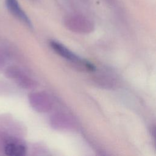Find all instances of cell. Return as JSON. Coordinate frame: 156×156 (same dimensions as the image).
I'll return each instance as SVG.
<instances>
[{
  "mask_svg": "<svg viewBox=\"0 0 156 156\" xmlns=\"http://www.w3.org/2000/svg\"><path fill=\"white\" fill-rule=\"evenodd\" d=\"M4 149V152L9 156H22L26 152V146L20 141L7 140Z\"/></svg>",
  "mask_w": 156,
  "mask_h": 156,
  "instance_id": "obj_7",
  "label": "cell"
},
{
  "mask_svg": "<svg viewBox=\"0 0 156 156\" xmlns=\"http://www.w3.org/2000/svg\"><path fill=\"white\" fill-rule=\"evenodd\" d=\"M9 74L16 80L19 85L24 88L32 89L37 86V83L34 80L25 75L19 69H12L9 71Z\"/></svg>",
  "mask_w": 156,
  "mask_h": 156,
  "instance_id": "obj_5",
  "label": "cell"
},
{
  "mask_svg": "<svg viewBox=\"0 0 156 156\" xmlns=\"http://www.w3.org/2000/svg\"><path fill=\"white\" fill-rule=\"evenodd\" d=\"M6 4L10 12L16 18L23 21L27 26L32 27V25L30 19L25 12L21 9L17 0H5Z\"/></svg>",
  "mask_w": 156,
  "mask_h": 156,
  "instance_id": "obj_6",
  "label": "cell"
},
{
  "mask_svg": "<svg viewBox=\"0 0 156 156\" xmlns=\"http://www.w3.org/2000/svg\"><path fill=\"white\" fill-rule=\"evenodd\" d=\"M50 125L54 129L62 132L73 131L77 128L74 119L64 113H56L52 115L50 118Z\"/></svg>",
  "mask_w": 156,
  "mask_h": 156,
  "instance_id": "obj_4",
  "label": "cell"
},
{
  "mask_svg": "<svg viewBox=\"0 0 156 156\" xmlns=\"http://www.w3.org/2000/svg\"><path fill=\"white\" fill-rule=\"evenodd\" d=\"M65 25L69 30L79 34H89L94 30L93 23L80 16H68L65 20Z\"/></svg>",
  "mask_w": 156,
  "mask_h": 156,
  "instance_id": "obj_3",
  "label": "cell"
},
{
  "mask_svg": "<svg viewBox=\"0 0 156 156\" xmlns=\"http://www.w3.org/2000/svg\"><path fill=\"white\" fill-rule=\"evenodd\" d=\"M96 82L101 87L105 88H112L114 86V81L111 77L108 76L97 77Z\"/></svg>",
  "mask_w": 156,
  "mask_h": 156,
  "instance_id": "obj_8",
  "label": "cell"
},
{
  "mask_svg": "<svg viewBox=\"0 0 156 156\" xmlns=\"http://www.w3.org/2000/svg\"><path fill=\"white\" fill-rule=\"evenodd\" d=\"M49 44L51 48L57 54L65 59L79 66L80 67L83 68L88 71H95L96 68L91 63L86 60L82 59L62 43L54 40H52L50 41Z\"/></svg>",
  "mask_w": 156,
  "mask_h": 156,
  "instance_id": "obj_1",
  "label": "cell"
},
{
  "mask_svg": "<svg viewBox=\"0 0 156 156\" xmlns=\"http://www.w3.org/2000/svg\"><path fill=\"white\" fill-rule=\"evenodd\" d=\"M29 102L32 108L39 113H48L53 107L50 96L43 91H37L29 95Z\"/></svg>",
  "mask_w": 156,
  "mask_h": 156,
  "instance_id": "obj_2",
  "label": "cell"
}]
</instances>
